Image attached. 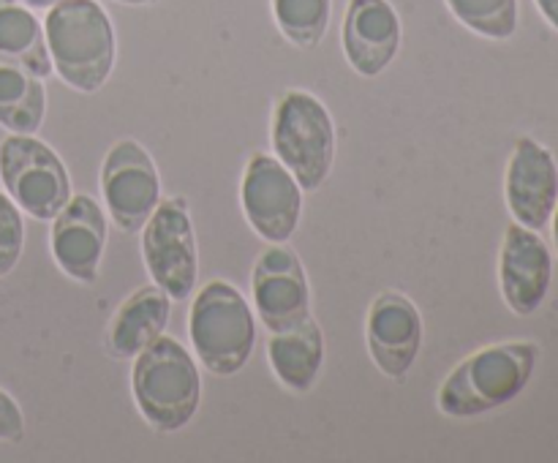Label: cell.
<instances>
[{
	"label": "cell",
	"instance_id": "1",
	"mask_svg": "<svg viewBox=\"0 0 558 463\" xmlns=\"http://www.w3.org/2000/svg\"><path fill=\"white\" fill-rule=\"evenodd\" d=\"M539 349L534 341H507L469 354L439 387L447 417H477L515 401L532 381Z\"/></svg>",
	"mask_w": 558,
	"mask_h": 463
},
{
	"label": "cell",
	"instance_id": "2",
	"mask_svg": "<svg viewBox=\"0 0 558 463\" xmlns=\"http://www.w3.org/2000/svg\"><path fill=\"white\" fill-rule=\"evenodd\" d=\"M52 69L80 93H96L114 69V27L96 0H60L44 20Z\"/></svg>",
	"mask_w": 558,
	"mask_h": 463
},
{
	"label": "cell",
	"instance_id": "3",
	"mask_svg": "<svg viewBox=\"0 0 558 463\" xmlns=\"http://www.w3.org/2000/svg\"><path fill=\"white\" fill-rule=\"evenodd\" d=\"M131 390L142 417L169 434L194 419L202 401V376L189 349L161 336L134 357Z\"/></svg>",
	"mask_w": 558,
	"mask_h": 463
},
{
	"label": "cell",
	"instance_id": "4",
	"mask_svg": "<svg viewBox=\"0 0 558 463\" xmlns=\"http://www.w3.org/2000/svg\"><path fill=\"white\" fill-rule=\"evenodd\" d=\"M196 360L216 376L243 370L256 346V319L248 300L227 281H210L194 297L189 319Z\"/></svg>",
	"mask_w": 558,
	"mask_h": 463
},
{
	"label": "cell",
	"instance_id": "5",
	"mask_svg": "<svg viewBox=\"0 0 558 463\" xmlns=\"http://www.w3.org/2000/svg\"><path fill=\"white\" fill-rule=\"evenodd\" d=\"M272 150L303 191L322 188L336 161V125L316 96L287 90L272 114Z\"/></svg>",
	"mask_w": 558,
	"mask_h": 463
},
{
	"label": "cell",
	"instance_id": "6",
	"mask_svg": "<svg viewBox=\"0 0 558 463\" xmlns=\"http://www.w3.org/2000/svg\"><path fill=\"white\" fill-rule=\"evenodd\" d=\"M0 183L16 207L36 221H52L71 199L69 169L33 134H11L0 142Z\"/></svg>",
	"mask_w": 558,
	"mask_h": 463
},
{
	"label": "cell",
	"instance_id": "7",
	"mask_svg": "<svg viewBox=\"0 0 558 463\" xmlns=\"http://www.w3.org/2000/svg\"><path fill=\"white\" fill-rule=\"evenodd\" d=\"M142 256L153 283L169 294V300H189L199 272L194 223L185 212L183 199H163L142 227Z\"/></svg>",
	"mask_w": 558,
	"mask_h": 463
},
{
	"label": "cell",
	"instance_id": "8",
	"mask_svg": "<svg viewBox=\"0 0 558 463\" xmlns=\"http://www.w3.org/2000/svg\"><path fill=\"white\" fill-rule=\"evenodd\" d=\"M101 194L109 216L123 232H142L161 202V178L153 156L140 142H114L104 158Z\"/></svg>",
	"mask_w": 558,
	"mask_h": 463
},
{
	"label": "cell",
	"instance_id": "9",
	"mask_svg": "<svg viewBox=\"0 0 558 463\" xmlns=\"http://www.w3.org/2000/svg\"><path fill=\"white\" fill-rule=\"evenodd\" d=\"M240 202L251 229L267 243H287L303 212V188L278 158L256 153L243 172Z\"/></svg>",
	"mask_w": 558,
	"mask_h": 463
},
{
	"label": "cell",
	"instance_id": "10",
	"mask_svg": "<svg viewBox=\"0 0 558 463\" xmlns=\"http://www.w3.org/2000/svg\"><path fill=\"white\" fill-rule=\"evenodd\" d=\"M254 300L262 325L270 332L298 327L311 316V287L305 267L292 248L272 243L254 267Z\"/></svg>",
	"mask_w": 558,
	"mask_h": 463
},
{
	"label": "cell",
	"instance_id": "11",
	"mask_svg": "<svg viewBox=\"0 0 558 463\" xmlns=\"http://www.w3.org/2000/svg\"><path fill=\"white\" fill-rule=\"evenodd\" d=\"M505 196L515 223L534 232L548 227L558 202V167L548 147L532 136L515 142L507 163Z\"/></svg>",
	"mask_w": 558,
	"mask_h": 463
},
{
	"label": "cell",
	"instance_id": "12",
	"mask_svg": "<svg viewBox=\"0 0 558 463\" xmlns=\"http://www.w3.org/2000/svg\"><path fill=\"white\" fill-rule=\"evenodd\" d=\"M52 256L60 270L80 283H96L107 248V218L93 196H71L52 218Z\"/></svg>",
	"mask_w": 558,
	"mask_h": 463
},
{
	"label": "cell",
	"instance_id": "13",
	"mask_svg": "<svg viewBox=\"0 0 558 463\" xmlns=\"http://www.w3.org/2000/svg\"><path fill=\"white\" fill-rule=\"evenodd\" d=\"M554 261L548 243L534 229L510 223L499 256L501 297L515 314L529 316L548 297Z\"/></svg>",
	"mask_w": 558,
	"mask_h": 463
},
{
	"label": "cell",
	"instance_id": "14",
	"mask_svg": "<svg viewBox=\"0 0 558 463\" xmlns=\"http://www.w3.org/2000/svg\"><path fill=\"white\" fill-rule=\"evenodd\" d=\"M423 346V316L401 292H381L368 310V352L376 368L403 379Z\"/></svg>",
	"mask_w": 558,
	"mask_h": 463
},
{
	"label": "cell",
	"instance_id": "15",
	"mask_svg": "<svg viewBox=\"0 0 558 463\" xmlns=\"http://www.w3.org/2000/svg\"><path fill=\"white\" fill-rule=\"evenodd\" d=\"M401 49V20L390 0H349L343 20V52L360 76L387 71Z\"/></svg>",
	"mask_w": 558,
	"mask_h": 463
},
{
	"label": "cell",
	"instance_id": "16",
	"mask_svg": "<svg viewBox=\"0 0 558 463\" xmlns=\"http://www.w3.org/2000/svg\"><path fill=\"white\" fill-rule=\"evenodd\" d=\"M169 325V294L150 283L125 300L112 316L107 330V349L114 357L134 360L145 352L156 338L163 336Z\"/></svg>",
	"mask_w": 558,
	"mask_h": 463
},
{
	"label": "cell",
	"instance_id": "17",
	"mask_svg": "<svg viewBox=\"0 0 558 463\" xmlns=\"http://www.w3.org/2000/svg\"><path fill=\"white\" fill-rule=\"evenodd\" d=\"M272 374L281 379L283 387L294 392H308L319 379L322 363H325V338L314 319L300 321L283 332H272L267 343Z\"/></svg>",
	"mask_w": 558,
	"mask_h": 463
},
{
	"label": "cell",
	"instance_id": "18",
	"mask_svg": "<svg viewBox=\"0 0 558 463\" xmlns=\"http://www.w3.org/2000/svg\"><path fill=\"white\" fill-rule=\"evenodd\" d=\"M0 60L33 71L38 80H47L52 74L44 25L33 14V9L14 0H0Z\"/></svg>",
	"mask_w": 558,
	"mask_h": 463
},
{
	"label": "cell",
	"instance_id": "19",
	"mask_svg": "<svg viewBox=\"0 0 558 463\" xmlns=\"http://www.w3.org/2000/svg\"><path fill=\"white\" fill-rule=\"evenodd\" d=\"M47 114V90L33 71L0 60V125L11 134H36Z\"/></svg>",
	"mask_w": 558,
	"mask_h": 463
},
{
	"label": "cell",
	"instance_id": "20",
	"mask_svg": "<svg viewBox=\"0 0 558 463\" xmlns=\"http://www.w3.org/2000/svg\"><path fill=\"white\" fill-rule=\"evenodd\" d=\"M332 0H272L278 31L294 47L311 49L325 38L330 25Z\"/></svg>",
	"mask_w": 558,
	"mask_h": 463
},
{
	"label": "cell",
	"instance_id": "21",
	"mask_svg": "<svg viewBox=\"0 0 558 463\" xmlns=\"http://www.w3.org/2000/svg\"><path fill=\"white\" fill-rule=\"evenodd\" d=\"M461 25L477 36L507 41L518 31V0H445Z\"/></svg>",
	"mask_w": 558,
	"mask_h": 463
},
{
	"label": "cell",
	"instance_id": "22",
	"mask_svg": "<svg viewBox=\"0 0 558 463\" xmlns=\"http://www.w3.org/2000/svg\"><path fill=\"white\" fill-rule=\"evenodd\" d=\"M25 248V221L16 202L0 191V278L11 276Z\"/></svg>",
	"mask_w": 558,
	"mask_h": 463
},
{
	"label": "cell",
	"instance_id": "23",
	"mask_svg": "<svg viewBox=\"0 0 558 463\" xmlns=\"http://www.w3.org/2000/svg\"><path fill=\"white\" fill-rule=\"evenodd\" d=\"M25 436V417L14 398L0 390V441H20Z\"/></svg>",
	"mask_w": 558,
	"mask_h": 463
},
{
	"label": "cell",
	"instance_id": "24",
	"mask_svg": "<svg viewBox=\"0 0 558 463\" xmlns=\"http://www.w3.org/2000/svg\"><path fill=\"white\" fill-rule=\"evenodd\" d=\"M539 9V14L545 16V22H548L554 31H558V0H534Z\"/></svg>",
	"mask_w": 558,
	"mask_h": 463
},
{
	"label": "cell",
	"instance_id": "25",
	"mask_svg": "<svg viewBox=\"0 0 558 463\" xmlns=\"http://www.w3.org/2000/svg\"><path fill=\"white\" fill-rule=\"evenodd\" d=\"M14 3L27 5V9H33V11H49L52 5H58L60 0H14Z\"/></svg>",
	"mask_w": 558,
	"mask_h": 463
},
{
	"label": "cell",
	"instance_id": "26",
	"mask_svg": "<svg viewBox=\"0 0 558 463\" xmlns=\"http://www.w3.org/2000/svg\"><path fill=\"white\" fill-rule=\"evenodd\" d=\"M118 3H125V5H153V3H158V0H118Z\"/></svg>",
	"mask_w": 558,
	"mask_h": 463
},
{
	"label": "cell",
	"instance_id": "27",
	"mask_svg": "<svg viewBox=\"0 0 558 463\" xmlns=\"http://www.w3.org/2000/svg\"><path fill=\"white\" fill-rule=\"evenodd\" d=\"M554 245H556V254H558V202H556V210H554Z\"/></svg>",
	"mask_w": 558,
	"mask_h": 463
}]
</instances>
